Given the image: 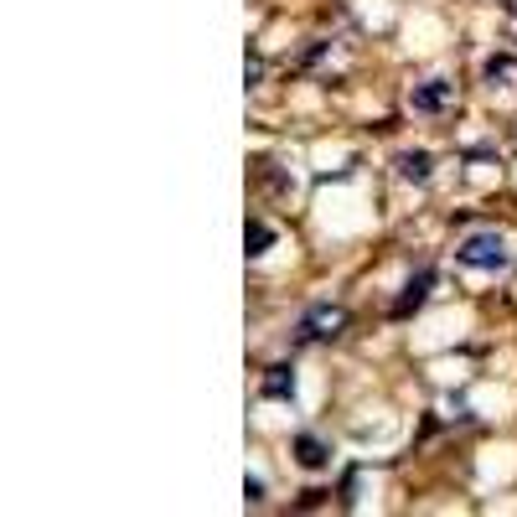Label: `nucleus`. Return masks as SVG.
<instances>
[{
    "instance_id": "1",
    "label": "nucleus",
    "mask_w": 517,
    "mask_h": 517,
    "mask_svg": "<svg viewBox=\"0 0 517 517\" xmlns=\"http://www.w3.org/2000/svg\"><path fill=\"white\" fill-rule=\"evenodd\" d=\"M455 259H461L466 269H486V275H502V269L512 264V243H507V233H497V228H481V233H471L461 249H455Z\"/></svg>"
},
{
    "instance_id": "2",
    "label": "nucleus",
    "mask_w": 517,
    "mask_h": 517,
    "mask_svg": "<svg viewBox=\"0 0 517 517\" xmlns=\"http://www.w3.org/2000/svg\"><path fill=\"white\" fill-rule=\"evenodd\" d=\"M347 326V311L342 306H311L295 326V342H331L337 331Z\"/></svg>"
},
{
    "instance_id": "3",
    "label": "nucleus",
    "mask_w": 517,
    "mask_h": 517,
    "mask_svg": "<svg viewBox=\"0 0 517 517\" xmlns=\"http://www.w3.org/2000/svg\"><path fill=\"white\" fill-rule=\"evenodd\" d=\"M450 104H455V83H450V78H430V83L414 88V109H419V114H440V109H450Z\"/></svg>"
},
{
    "instance_id": "4",
    "label": "nucleus",
    "mask_w": 517,
    "mask_h": 517,
    "mask_svg": "<svg viewBox=\"0 0 517 517\" xmlns=\"http://www.w3.org/2000/svg\"><path fill=\"white\" fill-rule=\"evenodd\" d=\"M430 285H435V269H419V275L404 285V295L393 300V316H414L424 306V295H430Z\"/></svg>"
},
{
    "instance_id": "5",
    "label": "nucleus",
    "mask_w": 517,
    "mask_h": 517,
    "mask_svg": "<svg viewBox=\"0 0 517 517\" xmlns=\"http://www.w3.org/2000/svg\"><path fill=\"white\" fill-rule=\"evenodd\" d=\"M295 461L306 466V471H321V466L331 461V445L316 440V435H300V440H295Z\"/></svg>"
},
{
    "instance_id": "6",
    "label": "nucleus",
    "mask_w": 517,
    "mask_h": 517,
    "mask_svg": "<svg viewBox=\"0 0 517 517\" xmlns=\"http://www.w3.org/2000/svg\"><path fill=\"white\" fill-rule=\"evenodd\" d=\"M264 399H295V373L285 362H275V368L264 373Z\"/></svg>"
},
{
    "instance_id": "7",
    "label": "nucleus",
    "mask_w": 517,
    "mask_h": 517,
    "mask_svg": "<svg viewBox=\"0 0 517 517\" xmlns=\"http://www.w3.org/2000/svg\"><path fill=\"white\" fill-rule=\"evenodd\" d=\"M399 171H404L409 181H419V187H424V181H430V171H435V161L424 156V150H409V156L399 161Z\"/></svg>"
},
{
    "instance_id": "8",
    "label": "nucleus",
    "mask_w": 517,
    "mask_h": 517,
    "mask_svg": "<svg viewBox=\"0 0 517 517\" xmlns=\"http://www.w3.org/2000/svg\"><path fill=\"white\" fill-rule=\"evenodd\" d=\"M269 243H275V233H269L264 223H249V254H254V259L269 249Z\"/></svg>"
},
{
    "instance_id": "9",
    "label": "nucleus",
    "mask_w": 517,
    "mask_h": 517,
    "mask_svg": "<svg viewBox=\"0 0 517 517\" xmlns=\"http://www.w3.org/2000/svg\"><path fill=\"white\" fill-rule=\"evenodd\" d=\"M486 78H517V63L512 57H492V63H486Z\"/></svg>"
},
{
    "instance_id": "10",
    "label": "nucleus",
    "mask_w": 517,
    "mask_h": 517,
    "mask_svg": "<svg viewBox=\"0 0 517 517\" xmlns=\"http://www.w3.org/2000/svg\"><path fill=\"white\" fill-rule=\"evenodd\" d=\"M507 11H512V16H517V0H507Z\"/></svg>"
}]
</instances>
